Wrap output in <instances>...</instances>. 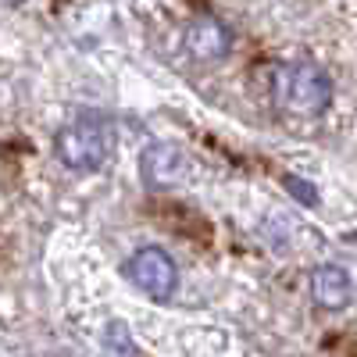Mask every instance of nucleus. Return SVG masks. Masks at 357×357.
Segmentation results:
<instances>
[{
  "label": "nucleus",
  "instance_id": "nucleus-1",
  "mask_svg": "<svg viewBox=\"0 0 357 357\" xmlns=\"http://www.w3.org/2000/svg\"><path fill=\"white\" fill-rule=\"evenodd\" d=\"M54 154L68 172H100L114 154V126L100 111H82L75 114L61 132L54 136Z\"/></svg>",
  "mask_w": 357,
  "mask_h": 357
},
{
  "label": "nucleus",
  "instance_id": "nucleus-2",
  "mask_svg": "<svg viewBox=\"0 0 357 357\" xmlns=\"http://www.w3.org/2000/svg\"><path fill=\"white\" fill-rule=\"evenodd\" d=\"M275 100L293 114H325L333 104V79L318 65H282L275 72Z\"/></svg>",
  "mask_w": 357,
  "mask_h": 357
},
{
  "label": "nucleus",
  "instance_id": "nucleus-3",
  "mask_svg": "<svg viewBox=\"0 0 357 357\" xmlns=\"http://www.w3.org/2000/svg\"><path fill=\"white\" fill-rule=\"evenodd\" d=\"M126 275L143 296H151V301H158V304L172 301L175 289H178V264L161 247H139L126 261Z\"/></svg>",
  "mask_w": 357,
  "mask_h": 357
},
{
  "label": "nucleus",
  "instance_id": "nucleus-4",
  "mask_svg": "<svg viewBox=\"0 0 357 357\" xmlns=\"http://www.w3.org/2000/svg\"><path fill=\"white\" fill-rule=\"evenodd\" d=\"M139 178L146 190H172L190 178V158L175 143H151L139 154Z\"/></svg>",
  "mask_w": 357,
  "mask_h": 357
},
{
  "label": "nucleus",
  "instance_id": "nucleus-5",
  "mask_svg": "<svg viewBox=\"0 0 357 357\" xmlns=\"http://www.w3.org/2000/svg\"><path fill=\"white\" fill-rule=\"evenodd\" d=\"M232 50V33L229 25L218 18H197L186 29V54L193 61H222V57Z\"/></svg>",
  "mask_w": 357,
  "mask_h": 357
},
{
  "label": "nucleus",
  "instance_id": "nucleus-6",
  "mask_svg": "<svg viewBox=\"0 0 357 357\" xmlns=\"http://www.w3.org/2000/svg\"><path fill=\"white\" fill-rule=\"evenodd\" d=\"M311 296H314V304L325 307V311L347 307L350 296H354L347 268H340V264H318L311 272Z\"/></svg>",
  "mask_w": 357,
  "mask_h": 357
},
{
  "label": "nucleus",
  "instance_id": "nucleus-7",
  "mask_svg": "<svg viewBox=\"0 0 357 357\" xmlns=\"http://www.w3.org/2000/svg\"><path fill=\"white\" fill-rule=\"evenodd\" d=\"M104 350L111 357H132V336L126 329V321H111L104 329Z\"/></svg>",
  "mask_w": 357,
  "mask_h": 357
},
{
  "label": "nucleus",
  "instance_id": "nucleus-8",
  "mask_svg": "<svg viewBox=\"0 0 357 357\" xmlns=\"http://www.w3.org/2000/svg\"><path fill=\"white\" fill-rule=\"evenodd\" d=\"M282 186L301 200L304 207H318V190H314V183H307V178H301V175H282Z\"/></svg>",
  "mask_w": 357,
  "mask_h": 357
}]
</instances>
